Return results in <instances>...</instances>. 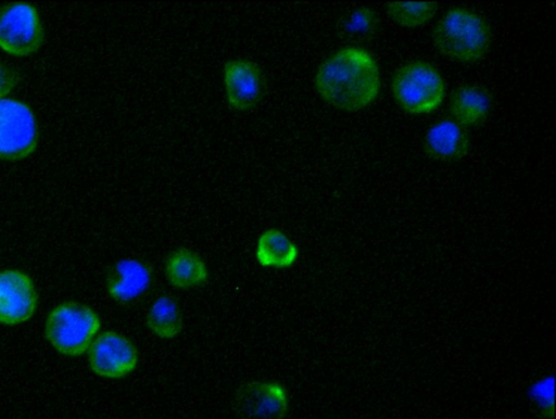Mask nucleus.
<instances>
[{
	"mask_svg": "<svg viewBox=\"0 0 556 419\" xmlns=\"http://www.w3.org/2000/svg\"><path fill=\"white\" fill-rule=\"evenodd\" d=\"M377 23L376 14L367 8H362L352 13L346 23V29L352 34L366 36L377 28Z\"/></svg>",
	"mask_w": 556,
	"mask_h": 419,
	"instance_id": "19",
	"label": "nucleus"
},
{
	"mask_svg": "<svg viewBox=\"0 0 556 419\" xmlns=\"http://www.w3.org/2000/svg\"><path fill=\"white\" fill-rule=\"evenodd\" d=\"M469 149L466 132L456 122L444 119L434 124L425 138L426 152L437 160L463 157Z\"/></svg>",
	"mask_w": 556,
	"mask_h": 419,
	"instance_id": "13",
	"label": "nucleus"
},
{
	"mask_svg": "<svg viewBox=\"0 0 556 419\" xmlns=\"http://www.w3.org/2000/svg\"><path fill=\"white\" fill-rule=\"evenodd\" d=\"M164 270L167 281L180 290L200 287L208 278V269L202 257L185 247L168 254Z\"/></svg>",
	"mask_w": 556,
	"mask_h": 419,
	"instance_id": "12",
	"label": "nucleus"
},
{
	"mask_svg": "<svg viewBox=\"0 0 556 419\" xmlns=\"http://www.w3.org/2000/svg\"><path fill=\"white\" fill-rule=\"evenodd\" d=\"M17 82L15 71L0 63V99L11 92Z\"/></svg>",
	"mask_w": 556,
	"mask_h": 419,
	"instance_id": "20",
	"label": "nucleus"
},
{
	"mask_svg": "<svg viewBox=\"0 0 556 419\" xmlns=\"http://www.w3.org/2000/svg\"><path fill=\"white\" fill-rule=\"evenodd\" d=\"M228 104L238 111L255 105L263 93V80L258 66L249 60H232L224 68Z\"/></svg>",
	"mask_w": 556,
	"mask_h": 419,
	"instance_id": "10",
	"label": "nucleus"
},
{
	"mask_svg": "<svg viewBox=\"0 0 556 419\" xmlns=\"http://www.w3.org/2000/svg\"><path fill=\"white\" fill-rule=\"evenodd\" d=\"M451 113L460 126L481 123L490 109V98L485 90L478 86L458 88L451 99Z\"/></svg>",
	"mask_w": 556,
	"mask_h": 419,
	"instance_id": "15",
	"label": "nucleus"
},
{
	"mask_svg": "<svg viewBox=\"0 0 556 419\" xmlns=\"http://www.w3.org/2000/svg\"><path fill=\"white\" fill-rule=\"evenodd\" d=\"M38 128L30 107L14 99H0V160H22L34 152Z\"/></svg>",
	"mask_w": 556,
	"mask_h": 419,
	"instance_id": "5",
	"label": "nucleus"
},
{
	"mask_svg": "<svg viewBox=\"0 0 556 419\" xmlns=\"http://www.w3.org/2000/svg\"><path fill=\"white\" fill-rule=\"evenodd\" d=\"M438 10L437 2H391L387 7L389 17L403 27H417L427 23Z\"/></svg>",
	"mask_w": 556,
	"mask_h": 419,
	"instance_id": "17",
	"label": "nucleus"
},
{
	"mask_svg": "<svg viewBox=\"0 0 556 419\" xmlns=\"http://www.w3.org/2000/svg\"><path fill=\"white\" fill-rule=\"evenodd\" d=\"M255 258L263 267L289 268L299 258V247L283 231L270 228L258 237Z\"/></svg>",
	"mask_w": 556,
	"mask_h": 419,
	"instance_id": "14",
	"label": "nucleus"
},
{
	"mask_svg": "<svg viewBox=\"0 0 556 419\" xmlns=\"http://www.w3.org/2000/svg\"><path fill=\"white\" fill-rule=\"evenodd\" d=\"M315 87L330 105L344 111H357L369 105L378 96L379 69L366 50L343 48L319 66Z\"/></svg>",
	"mask_w": 556,
	"mask_h": 419,
	"instance_id": "1",
	"label": "nucleus"
},
{
	"mask_svg": "<svg viewBox=\"0 0 556 419\" xmlns=\"http://www.w3.org/2000/svg\"><path fill=\"white\" fill-rule=\"evenodd\" d=\"M43 41V27L35 7L25 2L0 9V48L16 56L36 52Z\"/></svg>",
	"mask_w": 556,
	"mask_h": 419,
	"instance_id": "6",
	"label": "nucleus"
},
{
	"mask_svg": "<svg viewBox=\"0 0 556 419\" xmlns=\"http://www.w3.org/2000/svg\"><path fill=\"white\" fill-rule=\"evenodd\" d=\"M432 38L443 56L456 62H475L488 51L491 31L481 16L456 8L439 20Z\"/></svg>",
	"mask_w": 556,
	"mask_h": 419,
	"instance_id": "2",
	"label": "nucleus"
},
{
	"mask_svg": "<svg viewBox=\"0 0 556 419\" xmlns=\"http://www.w3.org/2000/svg\"><path fill=\"white\" fill-rule=\"evenodd\" d=\"M88 360L96 374L118 379L136 369L138 350L127 337L115 331H104L90 344Z\"/></svg>",
	"mask_w": 556,
	"mask_h": 419,
	"instance_id": "7",
	"label": "nucleus"
},
{
	"mask_svg": "<svg viewBox=\"0 0 556 419\" xmlns=\"http://www.w3.org/2000/svg\"><path fill=\"white\" fill-rule=\"evenodd\" d=\"M553 376L535 381L529 389V395L546 418L553 417L554 410Z\"/></svg>",
	"mask_w": 556,
	"mask_h": 419,
	"instance_id": "18",
	"label": "nucleus"
},
{
	"mask_svg": "<svg viewBox=\"0 0 556 419\" xmlns=\"http://www.w3.org/2000/svg\"><path fill=\"white\" fill-rule=\"evenodd\" d=\"M236 405L251 419H282L288 410L287 390L277 381H251L238 389Z\"/></svg>",
	"mask_w": 556,
	"mask_h": 419,
	"instance_id": "8",
	"label": "nucleus"
},
{
	"mask_svg": "<svg viewBox=\"0 0 556 419\" xmlns=\"http://www.w3.org/2000/svg\"><path fill=\"white\" fill-rule=\"evenodd\" d=\"M101 327L100 318L87 305L68 302L54 307L48 315L45 333L60 353L77 356L85 353Z\"/></svg>",
	"mask_w": 556,
	"mask_h": 419,
	"instance_id": "3",
	"label": "nucleus"
},
{
	"mask_svg": "<svg viewBox=\"0 0 556 419\" xmlns=\"http://www.w3.org/2000/svg\"><path fill=\"white\" fill-rule=\"evenodd\" d=\"M396 103L412 114L435 110L444 98V82L439 72L429 63L412 62L402 66L392 80Z\"/></svg>",
	"mask_w": 556,
	"mask_h": 419,
	"instance_id": "4",
	"label": "nucleus"
},
{
	"mask_svg": "<svg viewBox=\"0 0 556 419\" xmlns=\"http://www.w3.org/2000/svg\"><path fill=\"white\" fill-rule=\"evenodd\" d=\"M37 303L33 280L23 271H0V322L16 325L31 317Z\"/></svg>",
	"mask_w": 556,
	"mask_h": 419,
	"instance_id": "9",
	"label": "nucleus"
},
{
	"mask_svg": "<svg viewBox=\"0 0 556 419\" xmlns=\"http://www.w3.org/2000/svg\"><path fill=\"white\" fill-rule=\"evenodd\" d=\"M151 269L138 259H122L108 280L110 295L118 302H129L142 295L151 283Z\"/></svg>",
	"mask_w": 556,
	"mask_h": 419,
	"instance_id": "11",
	"label": "nucleus"
},
{
	"mask_svg": "<svg viewBox=\"0 0 556 419\" xmlns=\"http://www.w3.org/2000/svg\"><path fill=\"white\" fill-rule=\"evenodd\" d=\"M182 325L181 309L172 296H159L150 305L147 313V326L157 338L174 339L181 332Z\"/></svg>",
	"mask_w": 556,
	"mask_h": 419,
	"instance_id": "16",
	"label": "nucleus"
}]
</instances>
